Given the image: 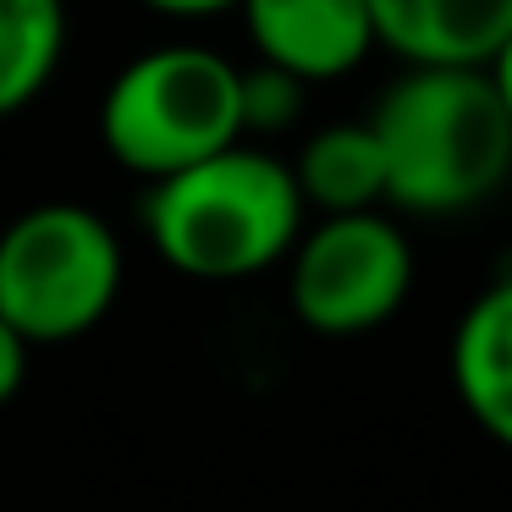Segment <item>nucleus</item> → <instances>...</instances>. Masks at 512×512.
<instances>
[{
    "instance_id": "f257e3e1",
    "label": "nucleus",
    "mask_w": 512,
    "mask_h": 512,
    "mask_svg": "<svg viewBox=\"0 0 512 512\" xmlns=\"http://www.w3.org/2000/svg\"><path fill=\"white\" fill-rule=\"evenodd\" d=\"M369 133L386 160V204L463 215L512 177V122L485 67H408L380 94Z\"/></svg>"
},
{
    "instance_id": "f03ea898",
    "label": "nucleus",
    "mask_w": 512,
    "mask_h": 512,
    "mask_svg": "<svg viewBox=\"0 0 512 512\" xmlns=\"http://www.w3.org/2000/svg\"><path fill=\"white\" fill-rule=\"evenodd\" d=\"M144 226L155 254L193 281H248L303 237V193L270 149L232 144L177 177L149 182Z\"/></svg>"
},
{
    "instance_id": "7ed1b4c3",
    "label": "nucleus",
    "mask_w": 512,
    "mask_h": 512,
    "mask_svg": "<svg viewBox=\"0 0 512 512\" xmlns=\"http://www.w3.org/2000/svg\"><path fill=\"white\" fill-rule=\"evenodd\" d=\"M243 72L204 45H160L127 61L100 100V138L122 171L144 182L177 177L243 144Z\"/></svg>"
},
{
    "instance_id": "20e7f679",
    "label": "nucleus",
    "mask_w": 512,
    "mask_h": 512,
    "mask_svg": "<svg viewBox=\"0 0 512 512\" xmlns=\"http://www.w3.org/2000/svg\"><path fill=\"white\" fill-rule=\"evenodd\" d=\"M116 292L122 243L83 204H34L0 232V320L28 347L94 331Z\"/></svg>"
},
{
    "instance_id": "39448f33",
    "label": "nucleus",
    "mask_w": 512,
    "mask_h": 512,
    "mask_svg": "<svg viewBox=\"0 0 512 512\" xmlns=\"http://www.w3.org/2000/svg\"><path fill=\"white\" fill-rule=\"evenodd\" d=\"M287 298L314 336H369L408 303L413 248L391 215H325L292 243Z\"/></svg>"
},
{
    "instance_id": "423d86ee",
    "label": "nucleus",
    "mask_w": 512,
    "mask_h": 512,
    "mask_svg": "<svg viewBox=\"0 0 512 512\" xmlns=\"http://www.w3.org/2000/svg\"><path fill=\"white\" fill-rule=\"evenodd\" d=\"M237 12L259 61L298 78L303 89L347 78L375 50L369 0H237Z\"/></svg>"
},
{
    "instance_id": "0eeeda50",
    "label": "nucleus",
    "mask_w": 512,
    "mask_h": 512,
    "mask_svg": "<svg viewBox=\"0 0 512 512\" xmlns=\"http://www.w3.org/2000/svg\"><path fill=\"white\" fill-rule=\"evenodd\" d=\"M369 23L402 67H490L512 34V0H369Z\"/></svg>"
},
{
    "instance_id": "6e6552de",
    "label": "nucleus",
    "mask_w": 512,
    "mask_h": 512,
    "mask_svg": "<svg viewBox=\"0 0 512 512\" xmlns=\"http://www.w3.org/2000/svg\"><path fill=\"white\" fill-rule=\"evenodd\" d=\"M452 386L463 413L512 452V276L490 281L452 331Z\"/></svg>"
},
{
    "instance_id": "1a4fd4ad",
    "label": "nucleus",
    "mask_w": 512,
    "mask_h": 512,
    "mask_svg": "<svg viewBox=\"0 0 512 512\" xmlns=\"http://www.w3.org/2000/svg\"><path fill=\"white\" fill-rule=\"evenodd\" d=\"M292 182L303 193V210L320 215H358L386 204V160L369 133V122H331L303 144L292 160Z\"/></svg>"
},
{
    "instance_id": "9d476101",
    "label": "nucleus",
    "mask_w": 512,
    "mask_h": 512,
    "mask_svg": "<svg viewBox=\"0 0 512 512\" xmlns=\"http://www.w3.org/2000/svg\"><path fill=\"white\" fill-rule=\"evenodd\" d=\"M67 56V0H0V122L39 100Z\"/></svg>"
},
{
    "instance_id": "9b49d317",
    "label": "nucleus",
    "mask_w": 512,
    "mask_h": 512,
    "mask_svg": "<svg viewBox=\"0 0 512 512\" xmlns=\"http://www.w3.org/2000/svg\"><path fill=\"white\" fill-rule=\"evenodd\" d=\"M237 105H243V133H259V138L287 133L303 116V83L259 61V67H248L243 83H237Z\"/></svg>"
},
{
    "instance_id": "f8f14e48",
    "label": "nucleus",
    "mask_w": 512,
    "mask_h": 512,
    "mask_svg": "<svg viewBox=\"0 0 512 512\" xmlns=\"http://www.w3.org/2000/svg\"><path fill=\"white\" fill-rule=\"evenodd\" d=\"M23 380H28V342L0 320V408L23 391Z\"/></svg>"
},
{
    "instance_id": "ddd939ff",
    "label": "nucleus",
    "mask_w": 512,
    "mask_h": 512,
    "mask_svg": "<svg viewBox=\"0 0 512 512\" xmlns=\"http://www.w3.org/2000/svg\"><path fill=\"white\" fill-rule=\"evenodd\" d=\"M160 17H177V23H204V17H221V12H237V0H138Z\"/></svg>"
},
{
    "instance_id": "4468645a",
    "label": "nucleus",
    "mask_w": 512,
    "mask_h": 512,
    "mask_svg": "<svg viewBox=\"0 0 512 512\" xmlns=\"http://www.w3.org/2000/svg\"><path fill=\"white\" fill-rule=\"evenodd\" d=\"M490 83H496V94H501V111H507V122H512V34H507V45L496 50V61H490Z\"/></svg>"
}]
</instances>
